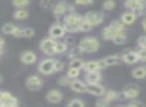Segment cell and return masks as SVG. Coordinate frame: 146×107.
Returning <instances> with one entry per match:
<instances>
[{
  "instance_id": "6da1fadb",
  "label": "cell",
  "mask_w": 146,
  "mask_h": 107,
  "mask_svg": "<svg viewBox=\"0 0 146 107\" xmlns=\"http://www.w3.org/2000/svg\"><path fill=\"white\" fill-rule=\"evenodd\" d=\"M84 21V18L77 14H69L64 19L63 27L65 28L66 32H78L81 31V25Z\"/></svg>"
},
{
  "instance_id": "7a4b0ae2",
  "label": "cell",
  "mask_w": 146,
  "mask_h": 107,
  "mask_svg": "<svg viewBox=\"0 0 146 107\" xmlns=\"http://www.w3.org/2000/svg\"><path fill=\"white\" fill-rule=\"evenodd\" d=\"M100 47L98 41L94 37H85L81 40L79 45V48L81 49V51L87 53H94Z\"/></svg>"
},
{
  "instance_id": "3957f363",
  "label": "cell",
  "mask_w": 146,
  "mask_h": 107,
  "mask_svg": "<svg viewBox=\"0 0 146 107\" xmlns=\"http://www.w3.org/2000/svg\"><path fill=\"white\" fill-rule=\"evenodd\" d=\"M123 33H124L123 24L119 21H114L104 30V37L106 39H113L115 36Z\"/></svg>"
},
{
  "instance_id": "277c9868",
  "label": "cell",
  "mask_w": 146,
  "mask_h": 107,
  "mask_svg": "<svg viewBox=\"0 0 146 107\" xmlns=\"http://www.w3.org/2000/svg\"><path fill=\"white\" fill-rule=\"evenodd\" d=\"M54 63L55 59L53 58H45L39 63L38 70L41 74L49 75V74L54 73Z\"/></svg>"
},
{
  "instance_id": "5b68a950",
  "label": "cell",
  "mask_w": 146,
  "mask_h": 107,
  "mask_svg": "<svg viewBox=\"0 0 146 107\" xmlns=\"http://www.w3.org/2000/svg\"><path fill=\"white\" fill-rule=\"evenodd\" d=\"M55 42L56 40L52 39L51 37L49 38H44L40 43V49L43 51V53L49 56L55 55Z\"/></svg>"
},
{
  "instance_id": "8992f818",
  "label": "cell",
  "mask_w": 146,
  "mask_h": 107,
  "mask_svg": "<svg viewBox=\"0 0 146 107\" xmlns=\"http://www.w3.org/2000/svg\"><path fill=\"white\" fill-rule=\"evenodd\" d=\"M25 85L31 91H38L43 87V80L37 75H31L26 79Z\"/></svg>"
},
{
  "instance_id": "52a82bcc",
  "label": "cell",
  "mask_w": 146,
  "mask_h": 107,
  "mask_svg": "<svg viewBox=\"0 0 146 107\" xmlns=\"http://www.w3.org/2000/svg\"><path fill=\"white\" fill-rule=\"evenodd\" d=\"M18 105L17 98L7 91H1L0 95V106L4 107H15Z\"/></svg>"
},
{
  "instance_id": "ba28073f",
  "label": "cell",
  "mask_w": 146,
  "mask_h": 107,
  "mask_svg": "<svg viewBox=\"0 0 146 107\" xmlns=\"http://www.w3.org/2000/svg\"><path fill=\"white\" fill-rule=\"evenodd\" d=\"M84 20L87 21L88 23H90L92 26L98 25V24H100L102 22V15L100 13H98V12L90 11L85 15Z\"/></svg>"
},
{
  "instance_id": "9c48e42d",
  "label": "cell",
  "mask_w": 146,
  "mask_h": 107,
  "mask_svg": "<svg viewBox=\"0 0 146 107\" xmlns=\"http://www.w3.org/2000/svg\"><path fill=\"white\" fill-rule=\"evenodd\" d=\"M65 33H66L65 28L61 24H54L50 28V30H49V36L52 39H54V40L62 38V37L65 35Z\"/></svg>"
},
{
  "instance_id": "30bf717a",
  "label": "cell",
  "mask_w": 146,
  "mask_h": 107,
  "mask_svg": "<svg viewBox=\"0 0 146 107\" xmlns=\"http://www.w3.org/2000/svg\"><path fill=\"white\" fill-rule=\"evenodd\" d=\"M69 9V5L66 1H59L57 4H55L54 8H53V13H54L55 17L60 18L67 12V10Z\"/></svg>"
},
{
  "instance_id": "8fae6325",
  "label": "cell",
  "mask_w": 146,
  "mask_h": 107,
  "mask_svg": "<svg viewBox=\"0 0 146 107\" xmlns=\"http://www.w3.org/2000/svg\"><path fill=\"white\" fill-rule=\"evenodd\" d=\"M46 98L50 103L56 104L62 101V99H63V93L58 89H52L47 93Z\"/></svg>"
},
{
  "instance_id": "7c38bea8",
  "label": "cell",
  "mask_w": 146,
  "mask_h": 107,
  "mask_svg": "<svg viewBox=\"0 0 146 107\" xmlns=\"http://www.w3.org/2000/svg\"><path fill=\"white\" fill-rule=\"evenodd\" d=\"M20 60H21V62L23 63V64L30 65L36 62L37 56L32 51H25V52L22 53L21 56H20Z\"/></svg>"
},
{
  "instance_id": "4fadbf2b",
  "label": "cell",
  "mask_w": 146,
  "mask_h": 107,
  "mask_svg": "<svg viewBox=\"0 0 146 107\" xmlns=\"http://www.w3.org/2000/svg\"><path fill=\"white\" fill-rule=\"evenodd\" d=\"M87 91L90 94H94V95L100 96L102 94H104V88L96 83H88Z\"/></svg>"
},
{
  "instance_id": "5bb4252c",
  "label": "cell",
  "mask_w": 146,
  "mask_h": 107,
  "mask_svg": "<svg viewBox=\"0 0 146 107\" xmlns=\"http://www.w3.org/2000/svg\"><path fill=\"white\" fill-rule=\"evenodd\" d=\"M69 85L71 89L75 92L83 93V92L87 91V84H85L83 81H80V80H71Z\"/></svg>"
},
{
  "instance_id": "9a60e30c",
  "label": "cell",
  "mask_w": 146,
  "mask_h": 107,
  "mask_svg": "<svg viewBox=\"0 0 146 107\" xmlns=\"http://www.w3.org/2000/svg\"><path fill=\"white\" fill-rule=\"evenodd\" d=\"M123 94L126 98H135L138 95V87L136 85H127Z\"/></svg>"
},
{
  "instance_id": "2e32d148",
  "label": "cell",
  "mask_w": 146,
  "mask_h": 107,
  "mask_svg": "<svg viewBox=\"0 0 146 107\" xmlns=\"http://www.w3.org/2000/svg\"><path fill=\"white\" fill-rule=\"evenodd\" d=\"M125 7L128 8V9H131V10H134L133 12L135 11H138V10H142L143 9V6L141 5L140 1L139 0H126L125 2Z\"/></svg>"
},
{
  "instance_id": "e0dca14e",
  "label": "cell",
  "mask_w": 146,
  "mask_h": 107,
  "mask_svg": "<svg viewBox=\"0 0 146 107\" xmlns=\"http://www.w3.org/2000/svg\"><path fill=\"white\" fill-rule=\"evenodd\" d=\"M100 80V74L98 71L88 72L86 75V81L87 83H98Z\"/></svg>"
},
{
  "instance_id": "ac0fdd59",
  "label": "cell",
  "mask_w": 146,
  "mask_h": 107,
  "mask_svg": "<svg viewBox=\"0 0 146 107\" xmlns=\"http://www.w3.org/2000/svg\"><path fill=\"white\" fill-rule=\"evenodd\" d=\"M28 16H29V13H28V11L25 8H17L16 11L13 13L14 19H17V20H24Z\"/></svg>"
},
{
  "instance_id": "d6986e66",
  "label": "cell",
  "mask_w": 146,
  "mask_h": 107,
  "mask_svg": "<svg viewBox=\"0 0 146 107\" xmlns=\"http://www.w3.org/2000/svg\"><path fill=\"white\" fill-rule=\"evenodd\" d=\"M122 59L126 63H129V64H132V63H135L139 60L138 55H137L136 52H127L126 54H124L122 56Z\"/></svg>"
},
{
  "instance_id": "ffe728a7",
  "label": "cell",
  "mask_w": 146,
  "mask_h": 107,
  "mask_svg": "<svg viewBox=\"0 0 146 107\" xmlns=\"http://www.w3.org/2000/svg\"><path fill=\"white\" fill-rule=\"evenodd\" d=\"M68 46L66 42H62V41H56L55 42V53L56 54H64L67 52Z\"/></svg>"
},
{
  "instance_id": "44dd1931",
  "label": "cell",
  "mask_w": 146,
  "mask_h": 107,
  "mask_svg": "<svg viewBox=\"0 0 146 107\" xmlns=\"http://www.w3.org/2000/svg\"><path fill=\"white\" fill-rule=\"evenodd\" d=\"M135 18H136V14L134 12H126L121 16V20L123 23L125 24H131L132 22H134Z\"/></svg>"
},
{
  "instance_id": "7402d4cb",
  "label": "cell",
  "mask_w": 146,
  "mask_h": 107,
  "mask_svg": "<svg viewBox=\"0 0 146 107\" xmlns=\"http://www.w3.org/2000/svg\"><path fill=\"white\" fill-rule=\"evenodd\" d=\"M85 70L87 72H92V71H98L100 69L98 64V61H90V62H87L84 64V67Z\"/></svg>"
},
{
  "instance_id": "603a6c76",
  "label": "cell",
  "mask_w": 146,
  "mask_h": 107,
  "mask_svg": "<svg viewBox=\"0 0 146 107\" xmlns=\"http://www.w3.org/2000/svg\"><path fill=\"white\" fill-rule=\"evenodd\" d=\"M132 75L136 79H142L146 76V68L145 67H138L135 68L132 72Z\"/></svg>"
},
{
  "instance_id": "cb8c5ba5",
  "label": "cell",
  "mask_w": 146,
  "mask_h": 107,
  "mask_svg": "<svg viewBox=\"0 0 146 107\" xmlns=\"http://www.w3.org/2000/svg\"><path fill=\"white\" fill-rule=\"evenodd\" d=\"M16 25L13 23H5L3 26L1 27V30L4 34H7V35H12L13 31L15 30Z\"/></svg>"
},
{
  "instance_id": "d4e9b609",
  "label": "cell",
  "mask_w": 146,
  "mask_h": 107,
  "mask_svg": "<svg viewBox=\"0 0 146 107\" xmlns=\"http://www.w3.org/2000/svg\"><path fill=\"white\" fill-rule=\"evenodd\" d=\"M84 64H85V62H84L82 59L80 58H77V57H75V58H73L71 60V62H70L69 66L72 67V68H77V69H82L84 67Z\"/></svg>"
},
{
  "instance_id": "484cf974",
  "label": "cell",
  "mask_w": 146,
  "mask_h": 107,
  "mask_svg": "<svg viewBox=\"0 0 146 107\" xmlns=\"http://www.w3.org/2000/svg\"><path fill=\"white\" fill-rule=\"evenodd\" d=\"M31 0H12V4L16 8H25L29 5Z\"/></svg>"
},
{
  "instance_id": "4316f807",
  "label": "cell",
  "mask_w": 146,
  "mask_h": 107,
  "mask_svg": "<svg viewBox=\"0 0 146 107\" xmlns=\"http://www.w3.org/2000/svg\"><path fill=\"white\" fill-rule=\"evenodd\" d=\"M104 62L106 66H110V65H114L118 62V56L116 55H112V56H108L104 59Z\"/></svg>"
},
{
  "instance_id": "83f0119b",
  "label": "cell",
  "mask_w": 146,
  "mask_h": 107,
  "mask_svg": "<svg viewBox=\"0 0 146 107\" xmlns=\"http://www.w3.org/2000/svg\"><path fill=\"white\" fill-rule=\"evenodd\" d=\"M79 75H80V69L72 68V67H70L69 70H68V73H67V76L70 78V79H75V78H77Z\"/></svg>"
},
{
  "instance_id": "f1b7e54d",
  "label": "cell",
  "mask_w": 146,
  "mask_h": 107,
  "mask_svg": "<svg viewBox=\"0 0 146 107\" xmlns=\"http://www.w3.org/2000/svg\"><path fill=\"white\" fill-rule=\"evenodd\" d=\"M68 106H70V107H84L85 106V103H84L81 99L75 98V99H72L71 101L68 103Z\"/></svg>"
},
{
  "instance_id": "f546056e",
  "label": "cell",
  "mask_w": 146,
  "mask_h": 107,
  "mask_svg": "<svg viewBox=\"0 0 146 107\" xmlns=\"http://www.w3.org/2000/svg\"><path fill=\"white\" fill-rule=\"evenodd\" d=\"M117 98V93L113 90H110V91L106 92V99L108 100V102L110 101H112V100H115Z\"/></svg>"
},
{
  "instance_id": "4dcf8cb0",
  "label": "cell",
  "mask_w": 146,
  "mask_h": 107,
  "mask_svg": "<svg viewBox=\"0 0 146 107\" xmlns=\"http://www.w3.org/2000/svg\"><path fill=\"white\" fill-rule=\"evenodd\" d=\"M35 34V31L33 28L31 27H26L23 29V37H26V38H31L33 37Z\"/></svg>"
},
{
  "instance_id": "1f68e13d",
  "label": "cell",
  "mask_w": 146,
  "mask_h": 107,
  "mask_svg": "<svg viewBox=\"0 0 146 107\" xmlns=\"http://www.w3.org/2000/svg\"><path fill=\"white\" fill-rule=\"evenodd\" d=\"M112 40H113V42L115 43V44H123V43L126 41V37H125L124 33H123V34H119V35H117V36L114 37Z\"/></svg>"
},
{
  "instance_id": "d6a6232c",
  "label": "cell",
  "mask_w": 146,
  "mask_h": 107,
  "mask_svg": "<svg viewBox=\"0 0 146 107\" xmlns=\"http://www.w3.org/2000/svg\"><path fill=\"white\" fill-rule=\"evenodd\" d=\"M104 9L106 10H111L114 8V6H115V3H114L113 0H106V1L104 2Z\"/></svg>"
},
{
  "instance_id": "836d02e7",
  "label": "cell",
  "mask_w": 146,
  "mask_h": 107,
  "mask_svg": "<svg viewBox=\"0 0 146 107\" xmlns=\"http://www.w3.org/2000/svg\"><path fill=\"white\" fill-rule=\"evenodd\" d=\"M23 29L24 28L20 27V26H16L15 30L13 31L12 35L14 37H16V38H21V37H23Z\"/></svg>"
},
{
  "instance_id": "e575fe53",
  "label": "cell",
  "mask_w": 146,
  "mask_h": 107,
  "mask_svg": "<svg viewBox=\"0 0 146 107\" xmlns=\"http://www.w3.org/2000/svg\"><path fill=\"white\" fill-rule=\"evenodd\" d=\"M58 82L61 86H68L70 84V82H71V79L68 76H62V77L59 78Z\"/></svg>"
},
{
  "instance_id": "d590c367",
  "label": "cell",
  "mask_w": 146,
  "mask_h": 107,
  "mask_svg": "<svg viewBox=\"0 0 146 107\" xmlns=\"http://www.w3.org/2000/svg\"><path fill=\"white\" fill-rule=\"evenodd\" d=\"M64 69V63L60 60H55L54 63V71L55 72H59Z\"/></svg>"
},
{
  "instance_id": "8d00e7d4",
  "label": "cell",
  "mask_w": 146,
  "mask_h": 107,
  "mask_svg": "<svg viewBox=\"0 0 146 107\" xmlns=\"http://www.w3.org/2000/svg\"><path fill=\"white\" fill-rule=\"evenodd\" d=\"M137 55H138V58L141 60H146V48L141 47L139 50H137Z\"/></svg>"
},
{
  "instance_id": "74e56055",
  "label": "cell",
  "mask_w": 146,
  "mask_h": 107,
  "mask_svg": "<svg viewBox=\"0 0 146 107\" xmlns=\"http://www.w3.org/2000/svg\"><path fill=\"white\" fill-rule=\"evenodd\" d=\"M92 28V26L90 25V23H88L87 21H85V20H84L83 23H82V25H81V31L88 32V31H90Z\"/></svg>"
},
{
  "instance_id": "f35d334b",
  "label": "cell",
  "mask_w": 146,
  "mask_h": 107,
  "mask_svg": "<svg viewBox=\"0 0 146 107\" xmlns=\"http://www.w3.org/2000/svg\"><path fill=\"white\" fill-rule=\"evenodd\" d=\"M75 2L79 5H90L94 3V0H75Z\"/></svg>"
},
{
  "instance_id": "ab89813d",
  "label": "cell",
  "mask_w": 146,
  "mask_h": 107,
  "mask_svg": "<svg viewBox=\"0 0 146 107\" xmlns=\"http://www.w3.org/2000/svg\"><path fill=\"white\" fill-rule=\"evenodd\" d=\"M51 1H52V0H41L40 4L43 8L48 9V8H50L51 5H52V4H51Z\"/></svg>"
},
{
  "instance_id": "60d3db41",
  "label": "cell",
  "mask_w": 146,
  "mask_h": 107,
  "mask_svg": "<svg viewBox=\"0 0 146 107\" xmlns=\"http://www.w3.org/2000/svg\"><path fill=\"white\" fill-rule=\"evenodd\" d=\"M80 52H81V49L78 47V48H74V49H72L71 51H70V56L71 57H73V58H75V57H77V55L78 54H80Z\"/></svg>"
},
{
  "instance_id": "b9f144b4",
  "label": "cell",
  "mask_w": 146,
  "mask_h": 107,
  "mask_svg": "<svg viewBox=\"0 0 146 107\" xmlns=\"http://www.w3.org/2000/svg\"><path fill=\"white\" fill-rule=\"evenodd\" d=\"M108 103L110 102L108 101V100L104 98V99H100L98 101H96V105L98 106H100V107H104V106H106V105H108Z\"/></svg>"
},
{
  "instance_id": "7bdbcfd3",
  "label": "cell",
  "mask_w": 146,
  "mask_h": 107,
  "mask_svg": "<svg viewBox=\"0 0 146 107\" xmlns=\"http://www.w3.org/2000/svg\"><path fill=\"white\" fill-rule=\"evenodd\" d=\"M138 43L141 47L143 48H146V36H142L138 39Z\"/></svg>"
},
{
  "instance_id": "ee69618b",
  "label": "cell",
  "mask_w": 146,
  "mask_h": 107,
  "mask_svg": "<svg viewBox=\"0 0 146 107\" xmlns=\"http://www.w3.org/2000/svg\"><path fill=\"white\" fill-rule=\"evenodd\" d=\"M144 104L141 103L140 101H132L131 103H129V106H143Z\"/></svg>"
},
{
  "instance_id": "f6af8a7d",
  "label": "cell",
  "mask_w": 146,
  "mask_h": 107,
  "mask_svg": "<svg viewBox=\"0 0 146 107\" xmlns=\"http://www.w3.org/2000/svg\"><path fill=\"white\" fill-rule=\"evenodd\" d=\"M4 54V47L0 46V57H2Z\"/></svg>"
},
{
  "instance_id": "bcb514c9",
  "label": "cell",
  "mask_w": 146,
  "mask_h": 107,
  "mask_svg": "<svg viewBox=\"0 0 146 107\" xmlns=\"http://www.w3.org/2000/svg\"><path fill=\"white\" fill-rule=\"evenodd\" d=\"M4 45H5V41H4V39H2L1 37H0V46L4 47Z\"/></svg>"
},
{
  "instance_id": "7dc6e473",
  "label": "cell",
  "mask_w": 146,
  "mask_h": 107,
  "mask_svg": "<svg viewBox=\"0 0 146 107\" xmlns=\"http://www.w3.org/2000/svg\"><path fill=\"white\" fill-rule=\"evenodd\" d=\"M143 27H144V29L146 30V19L143 21Z\"/></svg>"
},
{
  "instance_id": "c3c4849f",
  "label": "cell",
  "mask_w": 146,
  "mask_h": 107,
  "mask_svg": "<svg viewBox=\"0 0 146 107\" xmlns=\"http://www.w3.org/2000/svg\"><path fill=\"white\" fill-rule=\"evenodd\" d=\"M2 81H3V77H2V75L0 74V83H2Z\"/></svg>"
},
{
  "instance_id": "681fc988",
  "label": "cell",
  "mask_w": 146,
  "mask_h": 107,
  "mask_svg": "<svg viewBox=\"0 0 146 107\" xmlns=\"http://www.w3.org/2000/svg\"><path fill=\"white\" fill-rule=\"evenodd\" d=\"M0 95H1V91H0Z\"/></svg>"
}]
</instances>
